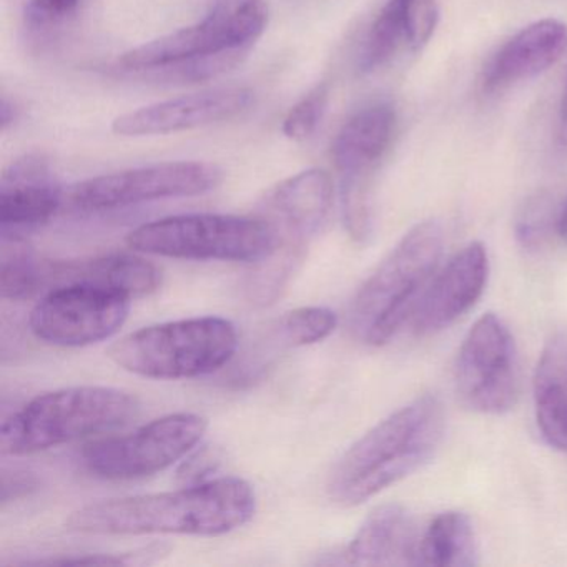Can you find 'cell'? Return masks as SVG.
<instances>
[{"mask_svg":"<svg viewBox=\"0 0 567 567\" xmlns=\"http://www.w3.org/2000/svg\"><path fill=\"white\" fill-rule=\"evenodd\" d=\"M255 511L257 496L247 481L218 477L171 493L87 504L74 511L65 526L74 533L104 536H221L245 526Z\"/></svg>","mask_w":567,"mask_h":567,"instance_id":"cell-1","label":"cell"},{"mask_svg":"<svg viewBox=\"0 0 567 567\" xmlns=\"http://www.w3.org/2000/svg\"><path fill=\"white\" fill-rule=\"evenodd\" d=\"M446 413L437 398L421 396L360 437L334 464L328 496L351 507L423 467L440 447Z\"/></svg>","mask_w":567,"mask_h":567,"instance_id":"cell-2","label":"cell"},{"mask_svg":"<svg viewBox=\"0 0 567 567\" xmlns=\"http://www.w3.org/2000/svg\"><path fill=\"white\" fill-rule=\"evenodd\" d=\"M443 251L444 231L436 220L417 224L401 238L351 303V330L363 343H390L413 318L437 274Z\"/></svg>","mask_w":567,"mask_h":567,"instance_id":"cell-3","label":"cell"},{"mask_svg":"<svg viewBox=\"0 0 567 567\" xmlns=\"http://www.w3.org/2000/svg\"><path fill=\"white\" fill-rule=\"evenodd\" d=\"M137 398L105 386L65 388L34 398L0 430L2 453L28 456L107 433L137 416Z\"/></svg>","mask_w":567,"mask_h":567,"instance_id":"cell-4","label":"cell"},{"mask_svg":"<svg viewBox=\"0 0 567 567\" xmlns=\"http://www.w3.org/2000/svg\"><path fill=\"white\" fill-rule=\"evenodd\" d=\"M237 347V328L231 321L202 317L142 328L112 344L109 354L138 377L185 380L220 370Z\"/></svg>","mask_w":567,"mask_h":567,"instance_id":"cell-5","label":"cell"},{"mask_svg":"<svg viewBox=\"0 0 567 567\" xmlns=\"http://www.w3.org/2000/svg\"><path fill=\"white\" fill-rule=\"evenodd\" d=\"M127 244L142 254L178 260L258 264L274 251L275 234L264 217L192 214L141 225Z\"/></svg>","mask_w":567,"mask_h":567,"instance_id":"cell-6","label":"cell"},{"mask_svg":"<svg viewBox=\"0 0 567 567\" xmlns=\"http://www.w3.org/2000/svg\"><path fill=\"white\" fill-rule=\"evenodd\" d=\"M268 25L265 0H215L204 21L178 29L122 54L125 71H172L210 55H245Z\"/></svg>","mask_w":567,"mask_h":567,"instance_id":"cell-7","label":"cell"},{"mask_svg":"<svg viewBox=\"0 0 567 567\" xmlns=\"http://www.w3.org/2000/svg\"><path fill=\"white\" fill-rule=\"evenodd\" d=\"M394 128L396 112L393 105L378 102L348 118L333 142L344 227L358 244H367L373 235L374 175L390 151Z\"/></svg>","mask_w":567,"mask_h":567,"instance_id":"cell-8","label":"cell"},{"mask_svg":"<svg viewBox=\"0 0 567 567\" xmlns=\"http://www.w3.org/2000/svg\"><path fill=\"white\" fill-rule=\"evenodd\" d=\"M200 414L175 413L151 421L125 436L104 437L82 450L81 463L95 477L138 480L167 470L187 456L204 437Z\"/></svg>","mask_w":567,"mask_h":567,"instance_id":"cell-9","label":"cell"},{"mask_svg":"<svg viewBox=\"0 0 567 567\" xmlns=\"http://www.w3.org/2000/svg\"><path fill=\"white\" fill-rule=\"evenodd\" d=\"M457 393L473 411L503 414L519 396L516 343L504 321L486 313L467 331L457 353Z\"/></svg>","mask_w":567,"mask_h":567,"instance_id":"cell-10","label":"cell"},{"mask_svg":"<svg viewBox=\"0 0 567 567\" xmlns=\"http://www.w3.org/2000/svg\"><path fill=\"white\" fill-rule=\"evenodd\" d=\"M220 168L207 162H164L89 178L71 188L81 210L102 212L165 198L197 197L220 185Z\"/></svg>","mask_w":567,"mask_h":567,"instance_id":"cell-11","label":"cell"},{"mask_svg":"<svg viewBox=\"0 0 567 567\" xmlns=\"http://www.w3.org/2000/svg\"><path fill=\"white\" fill-rule=\"evenodd\" d=\"M131 297L94 285L52 288L31 313L32 333L54 347L79 348L114 337L131 311Z\"/></svg>","mask_w":567,"mask_h":567,"instance_id":"cell-12","label":"cell"},{"mask_svg":"<svg viewBox=\"0 0 567 567\" xmlns=\"http://www.w3.org/2000/svg\"><path fill=\"white\" fill-rule=\"evenodd\" d=\"M254 99V92L245 87L181 95L118 115L112 132L121 137H155L195 131L238 117L250 109Z\"/></svg>","mask_w":567,"mask_h":567,"instance_id":"cell-13","label":"cell"},{"mask_svg":"<svg viewBox=\"0 0 567 567\" xmlns=\"http://www.w3.org/2000/svg\"><path fill=\"white\" fill-rule=\"evenodd\" d=\"M489 277V258L480 241L467 245L434 275L413 315L414 333H440L480 300Z\"/></svg>","mask_w":567,"mask_h":567,"instance_id":"cell-14","label":"cell"},{"mask_svg":"<svg viewBox=\"0 0 567 567\" xmlns=\"http://www.w3.org/2000/svg\"><path fill=\"white\" fill-rule=\"evenodd\" d=\"M64 192L41 154L16 158L0 181L2 237H25L48 224L61 207Z\"/></svg>","mask_w":567,"mask_h":567,"instance_id":"cell-15","label":"cell"},{"mask_svg":"<svg viewBox=\"0 0 567 567\" xmlns=\"http://www.w3.org/2000/svg\"><path fill=\"white\" fill-rule=\"evenodd\" d=\"M567 51V25L556 19L534 22L507 41L484 71V91L497 92L543 74Z\"/></svg>","mask_w":567,"mask_h":567,"instance_id":"cell-16","label":"cell"},{"mask_svg":"<svg viewBox=\"0 0 567 567\" xmlns=\"http://www.w3.org/2000/svg\"><path fill=\"white\" fill-rule=\"evenodd\" d=\"M420 539L413 516L403 506L384 504L361 524L341 556L353 566H416Z\"/></svg>","mask_w":567,"mask_h":567,"instance_id":"cell-17","label":"cell"},{"mask_svg":"<svg viewBox=\"0 0 567 567\" xmlns=\"http://www.w3.org/2000/svg\"><path fill=\"white\" fill-rule=\"evenodd\" d=\"M64 285H94L131 298L145 297L161 288L162 271L151 261L127 254L45 264V287L52 290Z\"/></svg>","mask_w":567,"mask_h":567,"instance_id":"cell-18","label":"cell"},{"mask_svg":"<svg viewBox=\"0 0 567 567\" xmlns=\"http://www.w3.org/2000/svg\"><path fill=\"white\" fill-rule=\"evenodd\" d=\"M334 187L323 168H308L280 182L265 204L264 215L271 225L293 228L315 237L333 205Z\"/></svg>","mask_w":567,"mask_h":567,"instance_id":"cell-19","label":"cell"},{"mask_svg":"<svg viewBox=\"0 0 567 567\" xmlns=\"http://www.w3.org/2000/svg\"><path fill=\"white\" fill-rule=\"evenodd\" d=\"M537 426L549 446L567 453V333L547 341L533 380Z\"/></svg>","mask_w":567,"mask_h":567,"instance_id":"cell-20","label":"cell"},{"mask_svg":"<svg viewBox=\"0 0 567 567\" xmlns=\"http://www.w3.org/2000/svg\"><path fill=\"white\" fill-rule=\"evenodd\" d=\"M480 563L476 530L470 516L447 511L421 534L416 566L471 567Z\"/></svg>","mask_w":567,"mask_h":567,"instance_id":"cell-21","label":"cell"},{"mask_svg":"<svg viewBox=\"0 0 567 567\" xmlns=\"http://www.w3.org/2000/svg\"><path fill=\"white\" fill-rule=\"evenodd\" d=\"M403 45L410 48L408 0H388L368 32L360 58L361 71L383 68Z\"/></svg>","mask_w":567,"mask_h":567,"instance_id":"cell-22","label":"cell"},{"mask_svg":"<svg viewBox=\"0 0 567 567\" xmlns=\"http://www.w3.org/2000/svg\"><path fill=\"white\" fill-rule=\"evenodd\" d=\"M45 287V264L35 257L25 237H2L0 291L6 300L31 298Z\"/></svg>","mask_w":567,"mask_h":567,"instance_id":"cell-23","label":"cell"},{"mask_svg":"<svg viewBox=\"0 0 567 567\" xmlns=\"http://www.w3.org/2000/svg\"><path fill=\"white\" fill-rule=\"evenodd\" d=\"M338 317L330 308L303 307L285 315L281 330L295 347L320 343L333 333Z\"/></svg>","mask_w":567,"mask_h":567,"instance_id":"cell-24","label":"cell"},{"mask_svg":"<svg viewBox=\"0 0 567 567\" xmlns=\"http://www.w3.org/2000/svg\"><path fill=\"white\" fill-rule=\"evenodd\" d=\"M556 210L549 195L529 198L516 220V238L527 251H537L546 245L554 231Z\"/></svg>","mask_w":567,"mask_h":567,"instance_id":"cell-25","label":"cell"},{"mask_svg":"<svg viewBox=\"0 0 567 567\" xmlns=\"http://www.w3.org/2000/svg\"><path fill=\"white\" fill-rule=\"evenodd\" d=\"M330 102V87L328 84H318L300 99L285 117L281 132L285 137L293 142H303L310 138L323 121Z\"/></svg>","mask_w":567,"mask_h":567,"instance_id":"cell-26","label":"cell"},{"mask_svg":"<svg viewBox=\"0 0 567 567\" xmlns=\"http://www.w3.org/2000/svg\"><path fill=\"white\" fill-rule=\"evenodd\" d=\"M81 8V0H29L25 24L31 29H48L71 19Z\"/></svg>","mask_w":567,"mask_h":567,"instance_id":"cell-27","label":"cell"},{"mask_svg":"<svg viewBox=\"0 0 567 567\" xmlns=\"http://www.w3.org/2000/svg\"><path fill=\"white\" fill-rule=\"evenodd\" d=\"M132 560L125 556H115V554H84V556L55 557V559L28 560L31 566H121V564H131Z\"/></svg>","mask_w":567,"mask_h":567,"instance_id":"cell-28","label":"cell"},{"mask_svg":"<svg viewBox=\"0 0 567 567\" xmlns=\"http://www.w3.org/2000/svg\"><path fill=\"white\" fill-rule=\"evenodd\" d=\"M39 487L38 477L25 471H12L2 476V504L29 496Z\"/></svg>","mask_w":567,"mask_h":567,"instance_id":"cell-29","label":"cell"},{"mask_svg":"<svg viewBox=\"0 0 567 567\" xmlns=\"http://www.w3.org/2000/svg\"><path fill=\"white\" fill-rule=\"evenodd\" d=\"M554 234L557 235L563 244L567 245V195L556 210V221H554Z\"/></svg>","mask_w":567,"mask_h":567,"instance_id":"cell-30","label":"cell"},{"mask_svg":"<svg viewBox=\"0 0 567 567\" xmlns=\"http://www.w3.org/2000/svg\"><path fill=\"white\" fill-rule=\"evenodd\" d=\"M16 121V109L8 99H2L0 104V125H2V132L8 131L9 125L14 124Z\"/></svg>","mask_w":567,"mask_h":567,"instance_id":"cell-31","label":"cell"},{"mask_svg":"<svg viewBox=\"0 0 567 567\" xmlns=\"http://www.w3.org/2000/svg\"><path fill=\"white\" fill-rule=\"evenodd\" d=\"M559 135L560 141H563V144L567 147V82L566 89H564L563 101H560Z\"/></svg>","mask_w":567,"mask_h":567,"instance_id":"cell-32","label":"cell"}]
</instances>
